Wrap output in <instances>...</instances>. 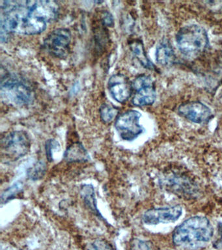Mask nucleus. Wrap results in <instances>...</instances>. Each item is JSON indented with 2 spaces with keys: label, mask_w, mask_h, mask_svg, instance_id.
Here are the masks:
<instances>
[{
  "label": "nucleus",
  "mask_w": 222,
  "mask_h": 250,
  "mask_svg": "<svg viewBox=\"0 0 222 250\" xmlns=\"http://www.w3.org/2000/svg\"><path fill=\"white\" fill-rule=\"evenodd\" d=\"M91 246L95 250H114L112 246L104 240H96Z\"/></svg>",
  "instance_id": "6ab92c4d"
},
{
  "label": "nucleus",
  "mask_w": 222,
  "mask_h": 250,
  "mask_svg": "<svg viewBox=\"0 0 222 250\" xmlns=\"http://www.w3.org/2000/svg\"><path fill=\"white\" fill-rule=\"evenodd\" d=\"M59 147V143L56 140L50 139V140L46 141L45 144L46 156L48 162H52L54 161L53 150L57 149Z\"/></svg>",
  "instance_id": "a211bd4d"
},
{
  "label": "nucleus",
  "mask_w": 222,
  "mask_h": 250,
  "mask_svg": "<svg viewBox=\"0 0 222 250\" xmlns=\"http://www.w3.org/2000/svg\"><path fill=\"white\" fill-rule=\"evenodd\" d=\"M1 150L11 160H17L28 153L31 147L30 137L24 131H13L1 140Z\"/></svg>",
  "instance_id": "20e7f679"
},
{
  "label": "nucleus",
  "mask_w": 222,
  "mask_h": 250,
  "mask_svg": "<svg viewBox=\"0 0 222 250\" xmlns=\"http://www.w3.org/2000/svg\"><path fill=\"white\" fill-rule=\"evenodd\" d=\"M46 171H47V166H46V162L42 160H40L28 170L27 175H28L29 179L32 181H37L44 177Z\"/></svg>",
  "instance_id": "dca6fc26"
},
{
  "label": "nucleus",
  "mask_w": 222,
  "mask_h": 250,
  "mask_svg": "<svg viewBox=\"0 0 222 250\" xmlns=\"http://www.w3.org/2000/svg\"><path fill=\"white\" fill-rule=\"evenodd\" d=\"M63 158L68 163L86 162L91 160L88 152L81 143H75L67 147Z\"/></svg>",
  "instance_id": "9b49d317"
},
{
  "label": "nucleus",
  "mask_w": 222,
  "mask_h": 250,
  "mask_svg": "<svg viewBox=\"0 0 222 250\" xmlns=\"http://www.w3.org/2000/svg\"><path fill=\"white\" fill-rule=\"evenodd\" d=\"M1 95L6 103L18 105L29 104L34 100L30 87L13 78L1 80Z\"/></svg>",
  "instance_id": "7ed1b4c3"
},
{
  "label": "nucleus",
  "mask_w": 222,
  "mask_h": 250,
  "mask_svg": "<svg viewBox=\"0 0 222 250\" xmlns=\"http://www.w3.org/2000/svg\"><path fill=\"white\" fill-rule=\"evenodd\" d=\"M182 213V209L179 205L166 208L150 209L144 213L143 221L147 225L174 222L180 218Z\"/></svg>",
  "instance_id": "1a4fd4ad"
},
{
  "label": "nucleus",
  "mask_w": 222,
  "mask_h": 250,
  "mask_svg": "<svg viewBox=\"0 0 222 250\" xmlns=\"http://www.w3.org/2000/svg\"><path fill=\"white\" fill-rule=\"evenodd\" d=\"M24 190V185L22 181H17L11 187L7 188L1 195V205L6 204L9 201L16 198Z\"/></svg>",
  "instance_id": "2eb2a0df"
},
{
  "label": "nucleus",
  "mask_w": 222,
  "mask_h": 250,
  "mask_svg": "<svg viewBox=\"0 0 222 250\" xmlns=\"http://www.w3.org/2000/svg\"><path fill=\"white\" fill-rule=\"evenodd\" d=\"M132 89L136 91L132 103L136 106H145L155 103L157 93L153 78L150 76L140 75L134 80Z\"/></svg>",
  "instance_id": "0eeeda50"
},
{
  "label": "nucleus",
  "mask_w": 222,
  "mask_h": 250,
  "mask_svg": "<svg viewBox=\"0 0 222 250\" xmlns=\"http://www.w3.org/2000/svg\"><path fill=\"white\" fill-rule=\"evenodd\" d=\"M178 112L185 119L198 124L208 122L212 116L209 107L199 101L182 104L179 107Z\"/></svg>",
  "instance_id": "6e6552de"
},
{
  "label": "nucleus",
  "mask_w": 222,
  "mask_h": 250,
  "mask_svg": "<svg viewBox=\"0 0 222 250\" xmlns=\"http://www.w3.org/2000/svg\"><path fill=\"white\" fill-rule=\"evenodd\" d=\"M6 250H15L14 249H10V248H8V249H7Z\"/></svg>",
  "instance_id": "4be33fe9"
},
{
  "label": "nucleus",
  "mask_w": 222,
  "mask_h": 250,
  "mask_svg": "<svg viewBox=\"0 0 222 250\" xmlns=\"http://www.w3.org/2000/svg\"><path fill=\"white\" fill-rule=\"evenodd\" d=\"M130 48L133 53L134 56L139 61L142 66L149 70H155V66L154 65L151 61L147 58V54L144 49L143 43L140 41H136L130 44Z\"/></svg>",
  "instance_id": "4468645a"
},
{
  "label": "nucleus",
  "mask_w": 222,
  "mask_h": 250,
  "mask_svg": "<svg viewBox=\"0 0 222 250\" xmlns=\"http://www.w3.org/2000/svg\"><path fill=\"white\" fill-rule=\"evenodd\" d=\"M177 46L184 56L196 58L207 48L208 37L205 29L198 25L183 27L176 36Z\"/></svg>",
  "instance_id": "f03ea898"
},
{
  "label": "nucleus",
  "mask_w": 222,
  "mask_h": 250,
  "mask_svg": "<svg viewBox=\"0 0 222 250\" xmlns=\"http://www.w3.org/2000/svg\"><path fill=\"white\" fill-rule=\"evenodd\" d=\"M81 195L85 207L98 218L106 221L97 207L94 187L92 185H83L81 188Z\"/></svg>",
  "instance_id": "ddd939ff"
},
{
  "label": "nucleus",
  "mask_w": 222,
  "mask_h": 250,
  "mask_svg": "<svg viewBox=\"0 0 222 250\" xmlns=\"http://www.w3.org/2000/svg\"><path fill=\"white\" fill-rule=\"evenodd\" d=\"M108 88L111 95L118 103H125L131 96L132 85L122 74L113 75L109 80Z\"/></svg>",
  "instance_id": "9d476101"
},
{
  "label": "nucleus",
  "mask_w": 222,
  "mask_h": 250,
  "mask_svg": "<svg viewBox=\"0 0 222 250\" xmlns=\"http://www.w3.org/2000/svg\"><path fill=\"white\" fill-rule=\"evenodd\" d=\"M213 233V228L207 218L194 216L175 229L173 240L177 246L194 245L209 241Z\"/></svg>",
  "instance_id": "f257e3e1"
},
{
  "label": "nucleus",
  "mask_w": 222,
  "mask_h": 250,
  "mask_svg": "<svg viewBox=\"0 0 222 250\" xmlns=\"http://www.w3.org/2000/svg\"><path fill=\"white\" fill-rule=\"evenodd\" d=\"M71 33L68 29L59 28L52 31L44 41V48L56 58H66L69 54Z\"/></svg>",
  "instance_id": "423d86ee"
},
{
  "label": "nucleus",
  "mask_w": 222,
  "mask_h": 250,
  "mask_svg": "<svg viewBox=\"0 0 222 250\" xmlns=\"http://www.w3.org/2000/svg\"><path fill=\"white\" fill-rule=\"evenodd\" d=\"M141 113L136 110L126 111L117 117L115 128L121 138L125 141H133L143 132L140 124Z\"/></svg>",
  "instance_id": "39448f33"
},
{
  "label": "nucleus",
  "mask_w": 222,
  "mask_h": 250,
  "mask_svg": "<svg viewBox=\"0 0 222 250\" xmlns=\"http://www.w3.org/2000/svg\"><path fill=\"white\" fill-rule=\"evenodd\" d=\"M156 60L159 64L163 66H170L174 63V51L168 41L163 39L158 45L156 51Z\"/></svg>",
  "instance_id": "f8f14e48"
},
{
  "label": "nucleus",
  "mask_w": 222,
  "mask_h": 250,
  "mask_svg": "<svg viewBox=\"0 0 222 250\" xmlns=\"http://www.w3.org/2000/svg\"><path fill=\"white\" fill-rule=\"evenodd\" d=\"M119 111L112 105L104 104L100 109L101 119L104 123L112 122L118 117Z\"/></svg>",
  "instance_id": "f3484780"
},
{
  "label": "nucleus",
  "mask_w": 222,
  "mask_h": 250,
  "mask_svg": "<svg viewBox=\"0 0 222 250\" xmlns=\"http://www.w3.org/2000/svg\"><path fill=\"white\" fill-rule=\"evenodd\" d=\"M88 250H95L94 249V248H93V246H91V247L89 248Z\"/></svg>",
  "instance_id": "412c9836"
},
{
  "label": "nucleus",
  "mask_w": 222,
  "mask_h": 250,
  "mask_svg": "<svg viewBox=\"0 0 222 250\" xmlns=\"http://www.w3.org/2000/svg\"><path fill=\"white\" fill-rule=\"evenodd\" d=\"M102 24L105 26L112 27L114 24V18L109 12H104L102 16Z\"/></svg>",
  "instance_id": "aec40b11"
}]
</instances>
